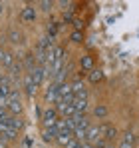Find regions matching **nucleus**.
<instances>
[{
  "label": "nucleus",
  "instance_id": "nucleus-1",
  "mask_svg": "<svg viewBox=\"0 0 139 148\" xmlns=\"http://www.w3.org/2000/svg\"><path fill=\"white\" fill-rule=\"evenodd\" d=\"M6 108H8V114H12V116H18V114L22 112V100H20V92L12 90V92L8 94V104H6Z\"/></svg>",
  "mask_w": 139,
  "mask_h": 148
},
{
  "label": "nucleus",
  "instance_id": "nucleus-2",
  "mask_svg": "<svg viewBox=\"0 0 139 148\" xmlns=\"http://www.w3.org/2000/svg\"><path fill=\"white\" fill-rule=\"evenodd\" d=\"M42 120H44V128H56V124H58V110L56 108H48L44 110V114H42Z\"/></svg>",
  "mask_w": 139,
  "mask_h": 148
},
{
  "label": "nucleus",
  "instance_id": "nucleus-3",
  "mask_svg": "<svg viewBox=\"0 0 139 148\" xmlns=\"http://www.w3.org/2000/svg\"><path fill=\"white\" fill-rule=\"evenodd\" d=\"M72 94H74V98H86L88 96V90H86V86H84L82 80L72 82Z\"/></svg>",
  "mask_w": 139,
  "mask_h": 148
},
{
  "label": "nucleus",
  "instance_id": "nucleus-4",
  "mask_svg": "<svg viewBox=\"0 0 139 148\" xmlns=\"http://www.w3.org/2000/svg\"><path fill=\"white\" fill-rule=\"evenodd\" d=\"M101 140V130H99V126H90L88 128V138H86V142H90V144H97Z\"/></svg>",
  "mask_w": 139,
  "mask_h": 148
},
{
  "label": "nucleus",
  "instance_id": "nucleus-5",
  "mask_svg": "<svg viewBox=\"0 0 139 148\" xmlns=\"http://www.w3.org/2000/svg\"><path fill=\"white\" fill-rule=\"evenodd\" d=\"M99 130H101V138H103V140H113L117 136L115 126H111V124H101Z\"/></svg>",
  "mask_w": 139,
  "mask_h": 148
},
{
  "label": "nucleus",
  "instance_id": "nucleus-6",
  "mask_svg": "<svg viewBox=\"0 0 139 148\" xmlns=\"http://www.w3.org/2000/svg\"><path fill=\"white\" fill-rule=\"evenodd\" d=\"M58 98H60V84H58V82H52L50 88L46 90V100H50V102H58Z\"/></svg>",
  "mask_w": 139,
  "mask_h": 148
},
{
  "label": "nucleus",
  "instance_id": "nucleus-7",
  "mask_svg": "<svg viewBox=\"0 0 139 148\" xmlns=\"http://www.w3.org/2000/svg\"><path fill=\"white\" fill-rule=\"evenodd\" d=\"M80 66H82V70H86V72H92V70H93V58L90 56V54L82 56V58H80Z\"/></svg>",
  "mask_w": 139,
  "mask_h": 148
},
{
  "label": "nucleus",
  "instance_id": "nucleus-8",
  "mask_svg": "<svg viewBox=\"0 0 139 148\" xmlns=\"http://www.w3.org/2000/svg\"><path fill=\"white\" fill-rule=\"evenodd\" d=\"M72 104H74V108H76L78 114H84L88 110V98H74Z\"/></svg>",
  "mask_w": 139,
  "mask_h": 148
},
{
  "label": "nucleus",
  "instance_id": "nucleus-9",
  "mask_svg": "<svg viewBox=\"0 0 139 148\" xmlns=\"http://www.w3.org/2000/svg\"><path fill=\"white\" fill-rule=\"evenodd\" d=\"M133 142H135L133 132H125V134H123V138H121V144H119V148H133Z\"/></svg>",
  "mask_w": 139,
  "mask_h": 148
},
{
  "label": "nucleus",
  "instance_id": "nucleus-10",
  "mask_svg": "<svg viewBox=\"0 0 139 148\" xmlns=\"http://www.w3.org/2000/svg\"><path fill=\"white\" fill-rule=\"evenodd\" d=\"M24 88H26V94H34L36 92V84L32 80V74L26 72V78H24Z\"/></svg>",
  "mask_w": 139,
  "mask_h": 148
},
{
  "label": "nucleus",
  "instance_id": "nucleus-11",
  "mask_svg": "<svg viewBox=\"0 0 139 148\" xmlns=\"http://www.w3.org/2000/svg\"><path fill=\"white\" fill-rule=\"evenodd\" d=\"M22 20H26V22H34L36 20V10L32 6H26L22 10Z\"/></svg>",
  "mask_w": 139,
  "mask_h": 148
},
{
  "label": "nucleus",
  "instance_id": "nucleus-12",
  "mask_svg": "<svg viewBox=\"0 0 139 148\" xmlns=\"http://www.w3.org/2000/svg\"><path fill=\"white\" fill-rule=\"evenodd\" d=\"M8 38H10V42H14V44H18L20 42V32L16 30V28H10V32H8Z\"/></svg>",
  "mask_w": 139,
  "mask_h": 148
},
{
  "label": "nucleus",
  "instance_id": "nucleus-13",
  "mask_svg": "<svg viewBox=\"0 0 139 148\" xmlns=\"http://www.w3.org/2000/svg\"><path fill=\"white\" fill-rule=\"evenodd\" d=\"M93 114H95L97 118H105V116H107V108H105L103 104H99V106L93 108Z\"/></svg>",
  "mask_w": 139,
  "mask_h": 148
},
{
  "label": "nucleus",
  "instance_id": "nucleus-14",
  "mask_svg": "<svg viewBox=\"0 0 139 148\" xmlns=\"http://www.w3.org/2000/svg\"><path fill=\"white\" fill-rule=\"evenodd\" d=\"M101 78H103V74L99 72V70H95V68H93L92 72H90V82H93V84H97Z\"/></svg>",
  "mask_w": 139,
  "mask_h": 148
},
{
  "label": "nucleus",
  "instance_id": "nucleus-15",
  "mask_svg": "<svg viewBox=\"0 0 139 148\" xmlns=\"http://www.w3.org/2000/svg\"><path fill=\"white\" fill-rule=\"evenodd\" d=\"M82 38H84V34L80 30H74L72 32V42H82Z\"/></svg>",
  "mask_w": 139,
  "mask_h": 148
},
{
  "label": "nucleus",
  "instance_id": "nucleus-16",
  "mask_svg": "<svg viewBox=\"0 0 139 148\" xmlns=\"http://www.w3.org/2000/svg\"><path fill=\"white\" fill-rule=\"evenodd\" d=\"M80 144H82L80 140H76V138H72V140H70L68 144H66V148H80Z\"/></svg>",
  "mask_w": 139,
  "mask_h": 148
},
{
  "label": "nucleus",
  "instance_id": "nucleus-17",
  "mask_svg": "<svg viewBox=\"0 0 139 148\" xmlns=\"http://www.w3.org/2000/svg\"><path fill=\"white\" fill-rule=\"evenodd\" d=\"M40 6H42L44 10H50V8L54 6V2H48V0H42V2H40Z\"/></svg>",
  "mask_w": 139,
  "mask_h": 148
},
{
  "label": "nucleus",
  "instance_id": "nucleus-18",
  "mask_svg": "<svg viewBox=\"0 0 139 148\" xmlns=\"http://www.w3.org/2000/svg\"><path fill=\"white\" fill-rule=\"evenodd\" d=\"M2 10H4V4H2V2H0V14H2Z\"/></svg>",
  "mask_w": 139,
  "mask_h": 148
},
{
  "label": "nucleus",
  "instance_id": "nucleus-19",
  "mask_svg": "<svg viewBox=\"0 0 139 148\" xmlns=\"http://www.w3.org/2000/svg\"><path fill=\"white\" fill-rule=\"evenodd\" d=\"M0 148H6V144H4V142H2V140H0Z\"/></svg>",
  "mask_w": 139,
  "mask_h": 148
},
{
  "label": "nucleus",
  "instance_id": "nucleus-20",
  "mask_svg": "<svg viewBox=\"0 0 139 148\" xmlns=\"http://www.w3.org/2000/svg\"><path fill=\"white\" fill-rule=\"evenodd\" d=\"M105 148H115V146H111V144H107V146H105Z\"/></svg>",
  "mask_w": 139,
  "mask_h": 148
},
{
  "label": "nucleus",
  "instance_id": "nucleus-21",
  "mask_svg": "<svg viewBox=\"0 0 139 148\" xmlns=\"http://www.w3.org/2000/svg\"><path fill=\"white\" fill-rule=\"evenodd\" d=\"M137 148H139V146H137Z\"/></svg>",
  "mask_w": 139,
  "mask_h": 148
}]
</instances>
